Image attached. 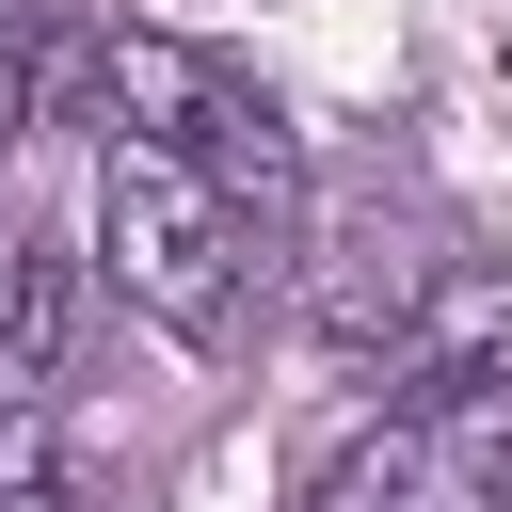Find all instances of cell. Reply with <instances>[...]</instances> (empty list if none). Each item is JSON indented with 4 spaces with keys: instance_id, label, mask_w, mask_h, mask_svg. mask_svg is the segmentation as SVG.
Returning <instances> with one entry per match:
<instances>
[{
    "instance_id": "6",
    "label": "cell",
    "mask_w": 512,
    "mask_h": 512,
    "mask_svg": "<svg viewBox=\"0 0 512 512\" xmlns=\"http://www.w3.org/2000/svg\"><path fill=\"white\" fill-rule=\"evenodd\" d=\"M32 96H48V64H32V32H0V160H16V128H32Z\"/></svg>"
},
{
    "instance_id": "2",
    "label": "cell",
    "mask_w": 512,
    "mask_h": 512,
    "mask_svg": "<svg viewBox=\"0 0 512 512\" xmlns=\"http://www.w3.org/2000/svg\"><path fill=\"white\" fill-rule=\"evenodd\" d=\"M112 112L144 128V144H176L224 208L256 192V208H288V128L208 64V48H176V32H112Z\"/></svg>"
},
{
    "instance_id": "4",
    "label": "cell",
    "mask_w": 512,
    "mask_h": 512,
    "mask_svg": "<svg viewBox=\"0 0 512 512\" xmlns=\"http://www.w3.org/2000/svg\"><path fill=\"white\" fill-rule=\"evenodd\" d=\"M416 320V256H336L320 272V352H400Z\"/></svg>"
},
{
    "instance_id": "1",
    "label": "cell",
    "mask_w": 512,
    "mask_h": 512,
    "mask_svg": "<svg viewBox=\"0 0 512 512\" xmlns=\"http://www.w3.org/2000/svg\"><path fill=\"white\" fill-rule=\"evenodd\" d=\"M96 272H112L160 336H224V320H240V208H224L176 144L112 128V144H96Z\"/></svg>"
},
{
    "instance_id": "7",
    "label": "cell",
    "mask_w": 512,
    "mask_h": 512,
    "mask_svg": "<svg viewBox=\"0 0 512 512\" xmlns=\"http://www.w3.org/2000/svg\"><path fill=\"white\" fill-rule=\"evenodd\" d=\"M416 512H432V496H416Z\"/></svg>"
},
{
    "instance_id": "5",
    "label": "cell",
    "mask_w": 512,
    "mask_h": 512,
    "mask_svg": "<svg viewBox=\"0 0 512 512\" xmlns=\"http://www.w3.org/2000/svg\"><path fill=\"white\" fill-rule=\"evenodd\" d=\"M0 512H80V464H64L48 400H0Z\"/></svg>"
},
{
    "instance_id": "3",
    "label": "cell",
    "mask_w": 512,
    "mask_h": 512,
    "mask_svg": "<svg viewBox=\"0 0 512 512\" xmlns=\"http://www.w3.org/2000/svg\"><path fill=\"white\" fill-rule=\"evenodd\" d=\"M64 336H80V256L0 224V400H48L64 384Z\"/></svg>"
}]
</instances>
